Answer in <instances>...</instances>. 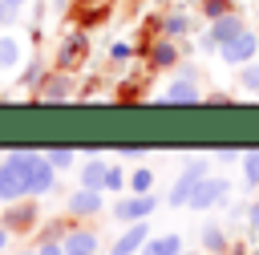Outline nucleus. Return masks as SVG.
Here are the masks:
<instances>
[{
  "label": "nucleus",
  "mask_w": 259,
  "mask_h": 255,
  "mask_svg": "<svg viewBox=\"0 0 259 255\" xmlns=\"http://www.w3.org/2000/svg\"><path fill=\"white\" fill-rule=\"evenodd\" d=\"M36 150H12L0 162V202H16L28 194V170L36 166Z\"/></svg>",
  "instance_id": "1"
},
{
  "label": "nucleus",
  "mask_w": 259,
  "mask_h": 255,
  "mask_svg": "<svg viewBox=\"0 0 259 255\" xmlns=\"http://www.w3.org/2000/svg\"><path fill=\"white\" fill-rule=\"evenodd\" d=\"M206 170H210V162H206V158H190V162L182 166L178 182L170 186V206H190V194L198 190V182L206 178Z\"/></svg>",
  "instance_id": "2"
},
{
  "label": "nucleus",
  "mask_w": 259,
  "mask_h": 255,
  "mask_svg": "<svg viewBox=\"0 0 259 255\" xmlns=\"http://www.w3.org/2000/svg\"><path fill=\"white\" fill-rule=\"evenodd\" d=\"M239 32H247V24H243V16H235V12H227V16H219V20H210V28H206V36H202V49L206 53H219L227 40H235Z\"/></svg>",
  "instance_id": "3"
},
{
  "label": "nucleus",
  "mask_w": 259,
  "mask_h": 255,
  "mask_svg": "<svg viewBox=\"0 0 259 255\" xmlns=\"http://www.w3.org/2000/svg\"><path fill=\"white\" fill-rule=\"evenodd\" d=\"M227 198H231V182L219 178V174H206V178L198 182V190L190 194V206H194V210H210V206H223Z\"/></svg>",
  "instance_id": "4"
},
{
  "label": "nucleus",
  "mask_w": 259,
  "mask_h": 255,
  "mask_svg": "<svg viewBox=\"0 0 259 255\" xmlns=\"http://www.w3.org/2000/svg\"><path fill=\"white\" fill-rule=\"evenodd\" d=\"M154 206H158V198L154 194H130V198H121V202H113V219L117 223H146L150 215H154Z\"/></svg>",
  "instance_id": "5"
},
{
  "label": "nucleus",
  "mask_w": 259,
  "mask_h": 255,
  "mask_svg": "<svg viewBox=\"0 0 259 255\" xmlns=\"http://www.w3.org/2000/svg\"><path fill=\"white\" fill-rule=\"evenodd\" d=\"M255 53H259V36H255L251 28H247V32H239L235 40H227V45L219 49V57H223L227 65H235V69H239V65H251V61H255Z\"/></svg>",
  "instance_id": "6"
},
{
  "label": "nucleus",
  "mask_w": 259,
  "mask_h": 255,
  "mask_svg": "<svg viewBox=\"0 0 259 255\" xmlns=\"http://www.w3.org/2000/svg\"><path fill=\"white\" fill-rule=\"evenodd\" d=\"M162 101H166V105H194V101H202V89H198L194 73H182V77H174V81L166 85Z\"/></svg>",
  "instance_id": "7"
},
{
  "label": "nucleus",
  "mask_w": 259,
  "mask_h": 255,
  "mask_svg": "<svg viewBox=\"0 0 259 255\" xmlns=\"http://www.w3.org/2000/svg\"><path fill=\"white\" fill-rule=\"evenodd\" d=\"M65 255H97V231L93 227H73V231H65Z\"/></svg>",
  "instance_id": "8"
},
{
  "label": "nucleus",
  "mask_w": 259,
  "mask_h": 255,
  "mask_svg": "<svg viewBox=\"0 0 259 255\" xmlns=\"http://www.w3.org/2000/svg\"><path fill=\"white\" fill-rule=\"evenodd\" d=\"M146 243H150V227H146V223H130V227H125V235L109 247V255H138Z\"/></svg>",
  "instance_id": "9"
},
{
  "label": "nucleus",
  "mask_w": 259,
  "mask_h": 255,
  "mask_svg": "<svg viewBox=\"0 0 259 255\" xmlns=\"http://www.w3.org/2000/svg\"><path fill=\"white\" fill-rule=\"evenodd\" d=\"M36 97H40V101H65V97H73V77H69L65 69L53 73V77H45L40 89H36Z\"/></svg>",
  "instance_id": "10"
},
{
  "label": "nucleus",
  "mask_w": 259,
  "mask_h": 255,
  "mask_svg": "<svg viewBox=\"0 0 259 255\" xmlns=\"http://www.w3.org/2000/svg\"><path fill=\"white\" fill-rule=\"evenodd\" d=\"M53 182H57V170H53V162L40 154L36 158V166L28 170V194L36 198V194H45V190H53Z\"/></svg>",
  "instance_id": "11"
},
{
  "label": "nucleus",
  "mask_w": 259,
  "mask_h": 255,
  "mask_svg": "<svg viewBox=\"0 0 259 255\" xmlns=\"http://www.w3.org/2000/svg\"><path fill=\"white\" fill-rule=\"evenodd\" d=\"M69 215H77V219L101 215V190H89V186L73 190V198H69Z\"/></svg>",
  "instance_id": "12"
},
{
  "label": "nucleus",
  "mask_w": 259,
  "mask_h": 255,
  "mask_svg": "<svg viewBox=\"0 0 259 255\" xmlns=\"http://www.w3.org/2000/svg\"><path fill=\"white\" fill-rule=\"evenodd\" d=\"M85 49H89V40H85L81 32H73V36L61 45V69H73L77 61H85Z\"/></svg>",
  "instance_id": "13"
},
{
  "label": "nucleus",
  "mask_w": 259,
  "mask_h": 255,
  "mask_svg": "<svg viewBox=\"0 0 259 255\" xmlns=\"http://www.w3.org/2000/svg\"><path fill=\"white\" fill-rule=\"evenodd\" d=\"M105 170H109V162L89 158V162L81 166V186H89V190H105Z\"/></svg>",
  "instance_id": "14"
},
{
  "label": "nucleus",
  "mask_w": 259,
  "mask_h": 255,
  "mask_svg": "<svg viewBox=\"0 0 259 255\" xmlns=\"http://www.w3.org/2000/svg\"><path fill=\"white\" fill-rule=\"evenodd\" d=\"M174 61H178V49H174V40H170V36H162V40L150 49V65H154V69H170Z\"/></svg>",
  "instance_id": "15"
},
{
  "label": "nucleus",
  "mask_w": 259,
  "mask_h": 255,
  "mask_svg": "<svg viewBox=\"0 0 259 255\" xmlns=\"http://www.w3.org/2000/svg\"><path fill=\"white\" fill-rule=\"evenodd\" d=\"M142 255H182V239L178 235H158L142 247Z\"/></svg>",
  "instance_id": "16"
},
{
  "label": "nucleus",
  "mask_w": 259,
  "mask_h": 255,
  "mask_svg": "<svg viewBox=\"0 0 259 255\" xmlns=\"http://www.w3.org/2000/svg\"><path fill=\"white\" fill-rule=\"evenodd\" d=\"M32 223H36V206H28V202H24V206H12V210L4 215V227H8V231H24V227H32Z\"/></svg>",
  "instance_id": "17"
},
{
  "label": "nucleus",
  "mask_w": 259,
  "mask_h": 255,
  "mask_svg": "<svg viewBox=\"0 0 259 255\" xmlns=\"http://www.w3.org/2000/svg\"><path fill=\"white\" fill-rule=\"evenodd\" d=\"M20 65V40L16 36H0V73H8V69H16Z\"/></svg>",
  "instance_id": "18"
},
{
  "label": "nucleus",
  "mask_w": 259,
  "mask_h": 255,
  "mask_svg": "<svg viewBox=\"0 0 259 255\" xmlns=\"http://www.w3.org/2000/svg\"><path fill=\"white\" fill-rule=\"evenodd\" d=\"M202 247H206L210 255H223V251H231V243H227L223 227H214V223H206V227H202Z\"/></svg>",
  "instance_id": "19"
},
{
  "label": "nucleus",
  "mask_w": 259,
  "mask_h": 255,
  "mask_svg": "<svg viewBox=\"0 0 259 255\" xmlns=\"http://www.w3.org/2000/svg\"><path fill=\"white\" fill-rule=\"evenodd\" d=\"M239 93H259V65H239Z\"/></svg>",
  "instance_id": "20"
},
{
  "label": "nucleus",
  "mask_w": 259,
  "mask_h": 255,
  "mask_svg": "<svg viewBox=\"0 0 259 255\" xmlns=\"http://www.w3.org/2000/svg\"><path fill=\"white\" fill-rule=\"evenodd\" d=\"M243 186H259V150H243Z\"/></svg>",
  "instance_id": "21"
},
{
  "label": "nucleus",
  "mask_w": 259,
  "mask_h": 255,
  "mask_svg": "<svg viewBox=\"0 0 259 255\" xmlns=\"http://www.w3.org/2000/svg\"><path fill=\"white\" fill-rule=\"evenodd\" d=\"M150 186H154V170L142 166V170L130 174V190H134V194H150Z\"/></svg>",
  "instance_id": "22"
},
{
  "label": "nucleus",
  "mask_w": 259,
  "mask_h": 255,
  "mask_svg": "<svg viewBox=\"0 0 259 255\" xmlns=\"http://www.w3.org/2000/svg\"><path fill=\"white\" fill-rule=\"evenodd\" d=\"M45 158H49V162H53V170H69V166H73V158H77V154H73V150H69V146H57V150H49V154H45Z\"/></svg>",
  "instance_id": "23"
},
{
  "label": "nucleus",
  "mask_w": 259,
  "mask_h": 255,
  "mask_svg": "<svg viewBox=\"0 0 259 255\" xmlns=\"http://www.w3.org/2000/svg\"><path fill=\"white\" fill-rule=\"evenodd\" d=\"M186 28H190V20H186L182 12H174V16H166V24H162V32H166L170 40H174V36H182Z\"/></svg>",
  "instance_id": "24"
},
{
  "label": "nucleus",
  "mask_w": 259,
  "mask_h": 255,
  "mask_svg": "<svg viewBox=\"0 0 259 255\" xmlns=\"http://www.w3.org/2000/svg\"><path fill=\"white\" fill-rule=\"evenodd\" d=\"M121 186H125L121 166H109V170H105V190H121Z\"/></svg>",
  "instance_id": "25"
},
{
  "label": "nucleus",
  "mask_w": 259,
  "mask_h": 255,
  "mask_svg": "<svg viewBox=\"0 0 259 255\" xmlns=\"http://www.w3.org/2000/svg\"><path fill=\"white\" fill-rule=\"evenodd\" d=\"M36 255H65V243H61V239H45V243L36 247Z\"/></svg>",
  "instance_id": "26"
},
{
  "label": "nucleus",
  "mask_w": 259,
  "mask_h": 255,
  "mask_svg": "<svg viewBox=\"0 0 259 255\" xmlns=\"http://www.w3.org/2000/svg\"><path fill=\"white\" fill-rule=\"evenodd\" d=\"M231 8H227V0H206V16L210 20H219V16H227Z\"/></svg>",
  "instance_id": "27"
},
{
  "label": "nucleus",
  "mask_w": 259,
  "mask_h": 255,
  "mask_svg": "<svg viewBox=\"0 0 259 255\" xmlns=\"http://www.w3.org/2000/svg\"><path fill=\"white\" fill-rule=\"evenodd\" d=\"M219 162H243V154H239V150H231V146H227V150H219Z\"/></svg>",
  "instance_id": "28"
},
{
  "label": "nucleus",
  "mask_w": 259,
  "mask_h": 255,
  "mask_svg": "<svg viewBox=\"0 0 259 255\" xmlns=\"http://www.w3.org/2000/svg\"><path fill=\"white\" fill-rule=\"evenodd\" d=\"M247 223H251V231L259 235V202H251V210H247Z\"/></svg>",
  "instance_id": "29"
},
{
  "label": "nucleus",
  "mask_w": 259,
  "mask_h": 255,
  "mask_svg": "<svg viewBox=\"0 0 259 255\" xmlns=\"http://www.w3.org/2000/svg\"><path fill=\"white\" fill-rule=\"evenodd\" d=\"M4 8H8V16L16 20V16H20V8H24V0H4Z\"/></svg>",
  "instance_id": "30"
},
{
  "label": "nucleus",
  "mask_w": 259,
  "mask_h": 255,
  "mask_svg": "<svg viewBox=\"0 0 259 255\" xmlns=\"http://www.w3.org/2000/svg\"><path fill=\"white\" fill-rule=\"evenodd\" d=\"M109 57H113V61H125V57H130V45H113V53H109Z\"/></svg>",
  "instance_id": "31"
},
{
  "label": "nucleus",
  "mask_w": 259,
  "mask_h": 255,
  "mask_svg": "<svg viewBox=\"0 0 259 255\" xmlns=\"http://www.w3.org/2000/svg\"><path fill=\"white\" fill-rule=\"evenodd\" d=\"M8 239H12V231H8V227H4V223H0V251H4V247H8Z\"/></svg>",
  "instance_id": "32"
},
{
  "label": "nucleus",
  "mask_w": 259,
  "mask_h": 255,
  "mask_svg": "<svg viewBox=\"0 0 259 255\" xmlns=\"http://www.w3.org/2000/svg\"><path fill=\"white\" fill-rule=\"evenodd\" d=\"M12 16H8V8H4V0H0V24H8Z\"/></svg>",
  "instance_id": "33"
},
{
  "label": "nucleus",
  "mask_w": 259,
  "mask_h": 255,
  "mask_svg": "<svg viewBox=\"0 0 259 255\" xmlns=\"http://www.w3.org/2000/svg\"><path fill=\"white\" fill-rule=\"evenodd\" d=\"M16 255H36V251H16Z\"/></svg>",
  "instance_id": "34"
},
{
  "label": "nucleus",
  "mask_w": 259,
  "mask_h": 255,
  "mask_svg": "<svg viewBox=\"0 0 259 255\" xmlns=\"http://www.w3.org/2000/svg\"><path fill=\"white\" fill-rule=\"evenodd\" d=\"M231 255H243V251H239V247H235V251H231Z\"/></svg>",
  "instance_id": "35"
},
{
  "label": "nucleus",
  "mask_w": 259,
  "mask_h": 255,
  "mask_svg": "<svg viewBox=\"0 0 259 255\" xmlns=\"http://www.w3.org/2000/svg\"><path fill=\"white\" fill-rule=\"evenodd\" d=\"M182 255H194V251H182Z\"/></svg>",
  "instance_id": "36"
}]
</instances>
